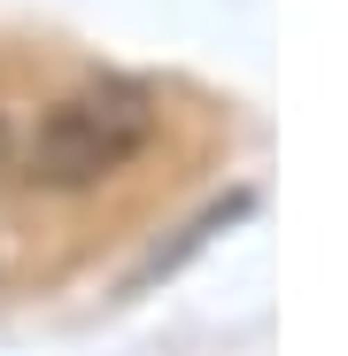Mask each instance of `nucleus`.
Returning <instances> with one entry per match:
<instances>
[{"mask_svg":"<svg viewBox=\"0 0 348 356\" xmlns=\"http://www.w3.org/2000/svg\"><path fill=\"white\" fill-rule=\"evenodd\" d=\"M147 140H155V93L140 78H85L78 93H63L39 116L24 170L54 194H78V186L116 178Z\"/></svg>","mask_w":348,"mask_h":356,"instance_id":"obj_1","label":"nucleus"}]
</instances>
